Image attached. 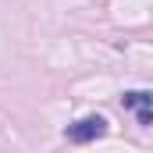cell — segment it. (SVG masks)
<instances>
[{
    "mask_svg": "<svg viewBox=\"0 0 153 153\" xmlns=\"http://www.w3.org/2000/svg\"><path fill=\"white\" fill-rule=\"evenodd\" d=\"M103 135H107V117H100V114L78 117L75 125H68V128H64V139H68V143H78V146L96 143V139H103Z\"/></svg>",
    "mask_w": 153,
    "mask_h": 153,
    "instance_id": "1",
    "label": "cell"
},
{
    "mask_svg": "<svg viewBox=\"0 0 153 153\" xmlns=\"http://www.w3.org/2000/svg\"><path fill=\"white\" fill-rule=\"evenodd\" d=\"M121 107L132 111L139 125H153V93L150 89H128L121 96Z\"/></svg>",
    "mask_w": 153,
    "mask_h": 153,
    "instance_id": "2",
    "label": "cell"
}]
</instances>
